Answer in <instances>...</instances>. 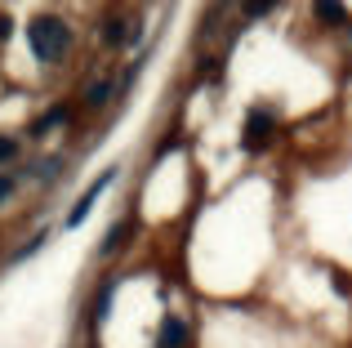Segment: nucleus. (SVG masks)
<instances>
[{"label": "nucleus", "instance_id": "obj_1", "mask_svg": "<svg viewBox=\"0 0 352 348\" xmlns=\"http://www.w3.org/2000/svg\"><path fill=\"white\" fill-rule=\"evenodd\" d=\"M27 41H32V50H36V58H41V63H58L63 54H67V45H72V32H67L63 18L41 14V18L27 23Z\"/></svg>", "mask_w": 352, "mask_h": 348}, {"label": "nucleus", "instance_id": "obj_2", "mask_svg": "<svg viewBox=\"0 0 352 348\" xmlns=\"http://www.w3.org/2000/svg\"><path fill=\"white\" fill-rule=\"evenodd\" d=\"M272 134H276V121L267 112H250V121H245V148L250 152H263L267 143H272Z\"/></svg>", "mask_w": 352, "mask_h": 348}, {"label": "nucleus", "instance_id": "obj_3", "mask_svg": "<svg viewBox=\"0 0 352 348\" xmlns=\"http://www.w3.org/2000/svg\"><path fill=\"white\" fill-rule=\"evenodd\" d=\"M116 179V170H107V174H98V179L94 183H89V188H85V197H80L76 201V206H72V215H67V228H76L80 224V219H85L89 215V206H94V201L98 197H103V188H107V183H112Z\"/></svg>", "mask_w": 352, "mask_h": 348}, {"label": "nucleus", "instance_id": "obj_4", "mask_svg": "<svg viewBox=\"0 0 352 348\" xmlns=\"http://www.w3.org/2000/svg\"><path fill=\"white\" fill-rule=\"evenodd\" d=\"M188 344V322L183 317H165L161 335H156V348H183Z\"/></svg>", "mask_w": 352, "mask_h": 348}, {"label": "nucleus", "instance_id": "obj_5", "mask_svg": "<svg viewBox=\"0 0 352 348\" xmlns=\"http://www.w3.org/2000/svg\"><path fill=\"white\" fill-rule=\"evenodd\" d=\"M312 14H317L326 27L348 23V5H344V0H312Z\"/></svg>", "mask_w": 352, "mask_h": 348}, {"label": "nucleus", "instance_id": "obj_6", "mask_svg": "<svg viewBox=\"0 0 352 348\" xmlns=\"http://www.w3.org/2000/svg\"><path fill=\"white\" fill-rule=\"evenodd\" d=\"M58 121H67V112H63V107H50V112H45L41 121L32 125V139H41V134H50V130H54Z\"/></svg>", "mask_w": 352, "mask_h": 348}, {"label": "nucleus", "instance_id": "obj_7", "mask_svg": "<svg viewBox=\"0 0 352 348\" xmlns=\"http://www.w3.org/2000/svg\"><path fill=\"white\" fill-rule=\"evenodd\" d=\"M112 295H116V286L107 281V286L98 290V299H94V322H103V317H107V308H112Z\"/></svg>", "mask_w": 352, "mask_h": 348}, {"label": "nucleus", "instance_id": "obj_8", "mask_svg": "<svg viewBox=\"0 0 352 348\" xmlns=\"http://www.w3.org/2000/svg\"><path fill=\"white\" fill-rule=\"evenodd\" d=\"M107 98H112V85H107V80H94V85H89V94H85V103L98 107V103H107Z\"/></svg>", "mask_w": 352, "mask_h": 348}, {"label": "nucleus", "instance_id": "obj_9", "mask_svg": "<svg viewBox=\"0 0 352 348\" xmlns=\"http://www.w3.org/2000/svg\"><path fill=\"white\" fill-rule=\"evenodd\" d=\"M125 232H129V224H112V232H107V241H103V254H112L120 241H125Z\"/></svg>", "mask_w": 352, "mask_h": 348}, {"label": "nucleus", "instance_id": "obj_10", "mask_svg": "<svg viewBox=\"0 0 352 348\" xmlns=\"http://www.w3.org/2000/svg\"><path fill=\"white\" fill-rule=\"evenodd\" d=\"M18 152V139H9V134H0V166H9Z\"/></svg>", "mask_w": 352, "mask_h": 348}, {"label": "nucleus", "instance_id": "obj_11", "mask_svg": "<svg viewBox=\"0 0 352 348\" xmlns=\"http://www.w3.org/2000/svg\"><path fill=\"white\" fill-rule=\"evenodd\" d=\"M272 5H276V0H245V18H263Z\"/></svg>", "mask_w": 352, "mask_h": 348}, {"label": "nucleus", "instance_id": "obj_12", "mask_svg": "<svg viewBox=\"0 0 352 348\" xmlns=\"http://www.w3.org/2000/svg\"><path fill=\"white\" fill-rule=\"evenodd\" d=\"M14 188H18V179H14V174H0V206H5V201L14 197Z\"/></svg>", "mask_w": 352, "mask_h": 348}]
</instances>
